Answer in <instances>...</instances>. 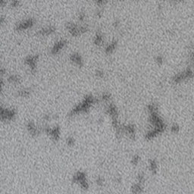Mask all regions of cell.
I'll list each match as a JSON object with an SVG mask.
<instances>
[{"label": "cell", "instance_id": "39", "mask_svg": "<svg viewBox=\"0 0 194 194\" xmlns=\"http://www.w3.org/2000/svg\"><path fill=\"white\" fill-rule=\"evenodd\" d=\"M118 25H119V22H118V21H115V23H114V27H117Z\"/></svg>", "mask_w": 194, "mask_h": 194}, {"label": "cell", "instance_id": "2", "mask_svg": "<svg viewBox=\"0 0 194 194\" xmlns=\"http://www.w3.org/2000/svg\"><path fill=\"white\" fill-rule=\"evenodd\" d=\"M66 29L69 34L74 37H79L89 31L88 27L86 25H78L73 22L68 23L66 24Z\"/></svg>", "mask_w": 194, "mask_h": 194}, {"label": "cell", "instance_id": "4", "mask_svg": "<svg viewBox=\"0 0 194 194\" xmlns=\"http://www.w3.org/2000/svg\"><path fill=\"white\" fill-rule=\"evenodd\" d=\"M73 183L80 184L81 188L84 190H87L89 188L88 181L87 180V175L83 171H78L75 175L73 176Z\"/></svg>", "mask_w": 194, "mask_h": 194}, {"label": "cell", "instance_id": "21", "mask_svg": "<svg viewBox=\"0 0 194 194\" xmlns=\"http://www.w3.org/2000/svg\"><path fill=\"white\" fill-rule=\"evenodd\" d=\"M66 143L69 147H73L75 144V139L72 137H69L66 139Z\"/></svg>", "mask_w": 194, "mask_h": 194}, {"label": "cell", "instance_id": "3", "mask_svg": "<svg viewBox=\"0 0 194 194\" xmlns=\"http://www.w3.org/2000/svg\"><path fill=\"white\" fill-rule=\"evenodd\" d=\"M17 115V111L14 108H9L0 106V122L12 121Z\"/></svg>", "mask_w": 194, "mask_h": 194}, {"label": "cell", "instance_id": "19", "mask_svg": "<svg viewBox=\"0 0 194 194\" xmlns=\"http://www.w3.org/2000/svg\"><path fill=\"white\" fill-rule=\"evenodd\" d=\"M143 192V187H142V184H134L132 187V193H139Z\"/></svg>", "mask_w": 194, "mask_h": 194}, {"label": "cell", "instance_id": "35", "mask_svg": "<svg viewBox=\"0 0 194 194\" xmlns=\"http://www.w3.org/2000/svg\"><path fill=\"white\" fill-rule=\"evenodd\" d=\"M43 119H44L45 121H50V119H51V115H44V117H43Z\"/></svg>", "mask_w": 194, "mask_h": 194}, {"label": "cell", "instance_id": "22", "mask_svg": "<svg viewBox=\"0 0 194 194\" xmlns=\"http://www.w3.org/2000/svg\"><path fill=\"white\" fill-rule=\"evenodd\" d=\"M94 2L96 5L99 6V7H102V6H104L106 4H107V2H108V0H93Z\"/></svg>", "mask_w": 194, "mask_h": 194}, {"label": "cell", "instance_id": "36", "mask_svg": "<svg viewBox=\"0 0 194 194\" xmlns=\"http://www.w3.org/2000/svg\"><path fill=\"white\" fill-rule=\"evenodd\" d=\"M6 5V0H0V6L4 7Z\"/></svg>", "mask_w": 194, "mask_h": 194}, {"label": "cell", "instance_id": "34", "mask_svg": "<svg viewBox=\"0 0 194 194\" xmlns=\"http://www.w3.org/2000/svg\"><path fill=\"white\" fill-rule=\"evenodd\" d=\"M5 17L4 16H2V17H0V24L2 25L3 24H5Z\"/></svg>", "mask_w": 194, "mask_h": 194}, {"label": "cell", "instance_id": "30", "mask_svg": "<svg viewBox=\"0 0 194 194\" xmlns=\"http://www.w3.org/2000/svg\"><path fill=\"white\" fill-rule=\"evenodd\" d=\"M85 18H86V14H85L84 11H80L79 13V15H78V18H79L80 21H83L85 19Z\"/></svg>", "mask_w": 194, "mask_h": 194}, {"label": "cell", "instance_id": "14", "mask_svg": "<svg viewBox=\"0 0 194 194\" xmlns=\"http://www.w3.org/2000/svg\"><path fill=\"white\" fill-rule=\"evenodd\" d=\"M124 132L129 135V137L132 139H134L135 137V127L132 124L124 126Z\"/></svg>", "mask_w": 194, "mask_h": 194}, {"label": "cell", "instance_id": "24", "mask_svg": "<svg viewBox=\"0 0 194 194\" xmlns=\"http://www.w3.org/2000/svg\"><path fill=\"white\" fill-rule=\"evenodd\" d=\"M171 132L174 133V134H177V133H178L179 131H180V127H179V126L177 125V124H174V125H172V127H171Z\"/></svg>", "mask_w": 194, "mask_h": 194}, {"label": "cell", "instance_id": "33", "mask_svg": "<svg viewBox=\"0 0 194 194\" xmlns=\"http://www.w3.org/2000/svg\"><path fill=\"white\" fill-rule=\"evenodd\" d=\"M5 72H6V71H5V68L0 67V78L3 76V75H5Z\"/></svg>", "mask_w": 194, "mask_h": 194}, {"label": "cell", "instance_id": "23", "mask_svg": "<svg viewBox=\"0 0 194 194\" xmlns=\"http://www.w3.org/2000/svg\"><path fill=\"white\" fill-rule=\"evenodd\" d=\"M148 110L150 113L158 111V107L155 104H150L148 106Z\"/></svg>", "mask_w": 194, "mask_h": 194}, {"label": "cell", "instance_id": "8", "mask_svg": "<svg viewBox=\"0 0 194 194\" xmlns=\"http://www.w3.org/2000/svg\"><path fill=\"white\" fill-rule=\"evenodd\" d=\"M43 131L55 141H58V139H60L61 130L58 126H55L53 127H46L43 129Z\"/></svg>", "mask_w": 194, "mask_h": 194}, {"label": "cell", "instance_id": "26", "mask_svg": "<svg viewBox=\"0 0 194 194\" xmlns=\"http://www.w3.org/2000/svg\"><path fill=\"white\" fill-rule=\"evenodd\" d=\"M155 62H157L159 65H162L163 62H164V58L162 55H158V56L155 57Z\"/></svg>", "mask_w": 194, "mask_h": 194}, {"label": "cell", "instance_id": "32", "mask_svg": "<svg viewBox=\"0 0 194 194\" xmlns=\"http://www.w3.org/2000/svg\"><path fill=\"white\" fill-rule=\"evenodd\" d=\"M96 75L99 78H102L104 77V72L101 71V70H98V71H96Z\"/></svg>", "mask_w": 194, "mask_h": 194}, {"label": "cell", "instance_id": "37", "mask_svg": "<svg viewBox=\"0 0 194 194\" xmlns=\"http://www.w3.org/2000/svg\"><path fill=\"white\" fill-rule=\"evenodd\" d=\"M169 1L171 2H173V3L177 4V3H180V2H182L183 1H184V0H169Z\"/></svg>", "mask_w": 194, "mask_h": 194}, {"label": "cell", "instance_id": "10", "mask_svg": "<svg viewBox=\"0 0 194 194\" xmlns=\"http://www.w3.org/2000/svg\"><path fill=\"white\" fill-rule=\"evenodd\" d=\"M26 128L32 137L38 136L41 133V130L36 125V124L34 121H30L27 122L26 124Z\"/></svg>", "mask_w": 194, "mask_h": 194}, {"label": "cell", "instance_id": "27", "mask_svg": "<svg viewBox=\"0 0 194 194\" xmlns=\"http://www.w3.org/2000/svg\"><path fill=\"white\" fill-rule=\"evenodd\" d=\"M139 159H139V155H134V157H133V159H132L133 165H137L138 164V162H139Z\"/></svg>", "mask_w": 194, "mask_h": 194}, {"label": "cell", "instance_id": "40", "mask_svg": "<svg viewBox=\"0 0 194 194\" xmlns=\"http://www.w3.org/2000/svg\"><path fill=\"white\" fill-rule=\"evenodd\" d=\"M120 2H124V1H125V0H119Z\"/></svg>", "mask_w": 194, "mask_h": 194}, {"label": "cell", "instance_id": "9", "mask_svg": "<svg viewBox=\"0 0 194 194\" xmlns=\"http://www.w3.org/2000/svg\"><path fill=\"white\" fill-rule=\"evenodd\" d=\"M68 42L65 40H59L57 42H55V44L53 45L52 47L51 48V54L52 55H57L64 48L67 46Z\"/></svg>", "mask_w": 194, "mask_h": 194}, {"label": "cell", "instance_id": "5", "mask_svg": "<svg viewBox=\"0 0 194 194\" xmlns=\"http://www.w3.org/2000/svg\"><path fill=\"white\" fill-rule=\"evenodd\" d=\"M193 73L192 69L187 68L183 72L175 74L174 78H172V81L174 83H180L185 80L191 79V78H193Z\"/></svg>", "mask_w": 194, "mask_h": 194}, {"label": "cell", "instance_id": "7", "mask_svg": "<svg viewBox=\"0 0 194 194\" xmlns=\"http://www.w3.org/2000/svg\"><path fill=\"white\" fill-rule=\"evenodd\" d=\"M35 24V20L34 18H28L18 23L15 26V30L18 32L24 31L32 28Z\"/></svg>", "mask_w": 194, "mask_h": 194}, {"label": "cell", "instance_id": "15", "mask_svg": "<svg viewBox=\"0 0 194 194\" xmlns=\"http://www.w3.org/2000/svg\"><path fill=\"white\" fill-rule=\"evenodd\" d=\"M103 42H104V39H103V35L101 33L100 31L97 32L96 34L95 37H94L93 42L96 46H100L103 44Z\"/></svg>", "mask_w": 194, "mask_h": 194}, {"label": "cell", "instance_id": "11", "mask_svg": "<svg viewBox=\"0 0 194 194\" xmlns=\"http://www.w3.org/2000/svg\"><path fill=\"white\" fill-rule=\"evenodd\" d=\"M56 31V28L53 26H49L41 28L37 31V34L40 37H49L50 35H52L53 34H55Z\"/></svg>", "mask_w": 194, "mask_h": 194}, {"label": "cell", "instance_id": "12", "mask_svg": "<svg viewBox=\"0 0 194 194\" xmlns=\"http://www.w3.org/2000/svg\"><path fill=\"white\" fill-rule=\"evenodd\" d=\"M69 58H70V61L78 67L81 68L83 65V58L78 52H74L71 54Z\"/></svg>", "mask_w": 194, "mask_h": 194}, {"label": "cell", "instance_id": "13", "mask_svg": "<svg viewBox=\"0 0 194 194\" xmlns=\"http://www.w3.org/2000/svg\"><path fill=\"white\" fill-rule=\"evenodd\" d=\"M106 113L108 114L112 119L118 118V110H117L116 106L114 104H110L109 106H108L107 109H106Z\"/></svg>", "mask_w": 194, "mask_h": 194}, {"label": "cell", "instance_id": "31", "mask_svg": "<svg viewBox=\"0 0 194 194\" xmlns=\"http://www.w3.org/2000/svg\"><path fill=\"white\" fill-rule=\"evenodd\" d=\"M96 184L99 186H102L104 184V179L102 178L101 177H99L96 180Z\"/></svg>", "mask_w": 194, "mask_h": 194}, {"label": "cell", "instance_id": "17", "mask_svg": "<svg viewBox=\"0 0 194 194\" xmlns=\"http://www.w3.org/2000/svg\"><path fill=\"white\" fill-rule=\"evenodd\" d=\"M7 80L9 83L14 85L19 84L21 81V77L17 75V74H11V75H10V76L8 78Z\"/></svg>", "mask_w": 194, "mask_h": 194}, {"label": "cell", "instance_id": "25", "mask_svg": "<svg viewBox=\"0 0 194 194\" xmlns=\"http://www.w3.org/2000/svg\"><path fill=\"white\" fill-rule=\"evenodd\" d=\"M137 180H138V183L140 184H143V182L145 181V177L143 174H139L137 176Z\"/></svg>", "mask_w": 194, "mask_h": 194}, {"label": "cell", "instance_id": "16", "mask_svg": "<svg viewBox=\"0 0 194 194\" xmlns=\"http://www.w3.org/2000/svg\"><path fill=\"white\" fill-rule=\"evenodd\" d=\"M117 45H118V41L117 40H113L112 42H110L109 44L108 45L106 48V53L107 55H110L111 53L115 52V49L117 48Z\"/></svg>", "mask_w": 194, "mask_h": 194}, {"label": "cell", "instance_id": "28", "mask_svg": "<svg viewBox=\"0 0 194 194\" xmlns=\"http://www.w3.org/2000/svg\"><path fill=\"white\" fill-rule=\"evenodd\" d=\"M102 98L103 100L105 101H108L110 99H111V95H110L108 93H105L102 94Z\"/></svg>", "mask_w": 194, "mask_h": 194}, {"label": "cell", "instance_id": "29", "mask_svg": "<svg viewBox=\"0 0 194 194\" xmlns=\"http://www.w3.org/2000/svg\"><path fill=\"white\" fill-rule=\"evenodd\" d=\"M11 7H13V8L18 7V6L20 5L19 0H11Z\"/></svg>", "mask_w": 194, "mask_h": 194}, {"label": "cell", "instance_id": "38", "mask_svg": "<svg viewBox=\"0 0 194 194\" xmlns=\"http://www.w3.org/2000/svg\"><path fill=\"white\" fill-rule=\"evenodd\" d=\"M102 12H103V10L98 11H97V13H96V15L98 16L99 18H100L101 16H102Z\"/></svg>", "mask_w": 194, "mask_h": 194}, {"label": "cell", "instance_id": "6", "mask_svg": "<svg viewBox=\"0 0 194 194\" xmlns=\"http://www.w3.org/2000/svg\"><path fill=\"white\" fill-rule=\"evenodd\" d=\"M39 60V55H28L24 59V64L30 68L32 74H34L37 71V63Z\"/></svg>", "mask_w": 194, "mask_h": 194}, {"label": "cell", "instance_id": "20", "mask_svg": "<svg viewBox=\"0 0 194 194\" xmlns=\"http://www.w3.org/2000/svg\"><path fill=\"white\" fill-rule=\"evenodd\" d=\"M149 168L150 171H152V173H156V171H157V163L155 160L149 161Z\"/></svg>", "mask_w": 194, "mask_h": 194}, {"label": "cell", "instance_id": "1", "mask_svg": "<svg viewBox=\"0 0 194 194\" xmlns=\"http://www.w3.org/2000/svg\"><path fill=\"white\" fill-rule=\"evenodd\" d=\"M96 99H95L92 95H87L84 97L83 100L80 104L73 108L71 111L69 112L68 115L70 117L79 115L81 113H86L90 110L91 106L96 102Z\"/></svg>", "mask_w": 194, "mask_h": 194}, {"label": "cell", "instance_id": "18", "mask_svg": "<svg viewBox=\"0 0 194 194\" xmlns=\"http://www.w3.org/2000/svg\"><path fill=\"white\" fill-rule=\"evenodd\" d=\"M30 94H31V90L28 88L21 89L17 92V96L21 98H27L30 96Z\"/></svg>", "mask_w": 194, "mask_h": 194}]
</instances>
